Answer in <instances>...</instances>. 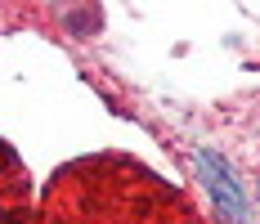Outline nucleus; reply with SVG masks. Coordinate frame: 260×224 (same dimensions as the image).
Returning <instances> with one entry per match:
<instances>
[{"mask_svg": "<svg viewBox=\"0 0 260 224\" xmlns=\"http://www.w3.org/2000/svg\"><path fill=\"white\" fill-rule=\"evenodd\" d=\"M36 224H202V215L148 166L108 152L54 175Z\"/></svg>", "mask_w": 260, "mask_h": 224, "instance_id": "1", "label": "nucleus"}, {"mask_svg": "<svg viewBox=\"0 0 260 224\" xmlns=\"http://www.w3.org/2000/svg\"><path fill=\"white\" fill-rule=\"evenodd\" d=\"M198 171L207 179V193L215 198V206L224 211V220L229 224H247V198H242V188H238V175L215 157V152H198Z\"/></svg>", "mask_w": 260, "mask_h": 224, "instance_id": "2", "label": "nucleus"}, {"mask_svg": "<svg viewBox=\"0 0 260 224\" xmlns=\"http://www.w3.org/2000/svg\"><path fill=\"white\" fill-rule=\"evenodd\" d=\"M0 224H27V171L0 139Z\"/></svg>", "mask_w": 260, "mask_h": 224, "instance_id": "3", "label": "nucleus"}, {"mask_svg": "<svg viewBox=\"0 0 260 224\" xmlns=\"http://www.w3.org/2000/svg\"><path fill=\"white\" fill-rule=\"evenodd\" d=\"M68 23H72V31H77V36H85L90 27L104 23V14H99V9H68Z\"/></svg>", "mask_w": 260, "mask_h": 224, "instance_id": "4", "label": "nucleus"}]
</instances>
